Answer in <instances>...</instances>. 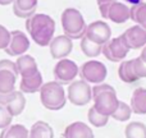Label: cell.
Returning <instances> with one entry per match:
<instances>
[{
    "mask_svg": "<svg viewBox=\"0 0 146 138\" xmlns=\"http://www.w3.org/2000/svg\"><path fill=\"white\" fill-rule=\"evenodd\" d=\"M26 28L35 44L49 46L55 33V20L48 14L35 13L26 20Z\"/></svg>",
    "mask_w": 146,
    "mask_h": 138,
    "instance_id": "obj_1",
    "label": "cell"
},
{
    "mask_svg": "<svg viewBox=\"0 0 146 138\" xmlns=\"http://www.w3.org/2000/svg\"><path fill=\"white\" fill-rule=\"evenodd\" d=\"M94 108L103 115L111 116L119 105V100L117 97V92L110 85L101 83L92 87Z\"/></svg>",
    "mask_w": 146,
    "mask_h": 138,
    "instance_id": "obj_2",
    "label": "cell"
},
{
    "mask_svg": "<svg viewBox=\"0 0 146 138\" xmlns=\"http://www.w3.org/2000/svg\"><path fill=\"white\" fill-rule=\"evenodd\" d=\"M62 27L64 35L71 40H81L86 35V22L82 13L74 8H67L62 13Z\"/></svg>",
    "mask_w": 146,
    "mask_h": 138,
    "instance_id": "obj_3",
    "label": "cell"
},
{
    "mask_svg": "<svg viewBox=\"0 0 146 138\" xmlns=\"http://www.w3.org/2000/svg\"><path fill=\"white\" fill-rule=\"evenodd\" d=\"M40 101L48 110H60L66 106L67 95L64 87L56 81L46 82L40 90Z\"/></svg>",
    "mask_w": 146,
    "mask_h": 138,
    "instance_id": "obj_4",
    "label": "cell"
},
{
    "mask_svg": "<svg viewBox=\"0 0 146 138\" xmlns=\"http://www.w3.org/2000/svg\"><path fill=\"white\" fill-rule=\"evenodd\" d=\"M81 79L90 85H101L104 83L106 75H108V69L101 61L98 60H88L82 64L80 68Z\"/></svg>",
    "mask_w": 146,
    "mask_h": 138,
    "instance_id": "obj_5",
    "label": "cell"
},
{
    "mask_svg": "<svg viewBox=\"0 0 146 138\" xmlns=\"http://www.w3.org/2000/svg\"><path fill=\"white\" fill-rule=\"evenodd\" d=\"M67 97L73 105L85 106L92 100V87L83 79L73 81L68 86Z\"/></svg>",
    "mask_w": 146,
    "mask_h": 138,
    "instance_id": "obj_6",
    "label": "cell"
},
{
    "mask_svg": "<svg viewBox=\"0 0 146 138\" xmlns=\"http://www.w3.org/2000/svg\"><path fill=\"white\" fill-rule=\"evenodd\" d=\"M99 9H100V14L104 19H109L117 24H122L128 19H131L129 7L124 3L117 1V0L113 3H109V4L99 5Z\"/></svg>",
    "mask_w": 146,
    "mask_h": 138,
    "instance_id": "obj_7",
    "label": "cell"
},
{
    "mask_svg": "<svg viewBox=\"0 0 146 138\" xmlns=\"http://www.w3.org/2000/svg\"><path fill=\"white\" fill-rule=\"evenodd\" d=\"M129 53V48L126 45L124 40L122 38V36L115 38H110L106 44L103 45V54L109 61H113V63H119V61H123L124 58L128 55Z\"/></svg>",
    "mask_w": 146,
    "mask_h": 138,
    "instance_id": "obj_8",
    "label": "cell"
},
{
    "mask_svg": "<svg viewBox=\"0 0 146 138\" xmlns=\"http://www.w3.org/2000/svg\"><path fill=\"white\" fill-rule=\"evenodd\" d=\"M80 74V68L73 60L69 59H62L56 63L55 68H54V77L58 83L62 86L64 85H71L76 77Z\"/></svg>",
    "mask_w": 146,
    "mask_h": 138,
    "instance_id": "obj_9",
    "label": "cell"
},
{
    "mask_svg": "<svg viewBox=\"0 0 146 138\" xmlns=\"http://www.w3.org/2000/svg\"><path fill=\"white\" fill-rule=\"evenodd\" d=\"M0 105L4 106L12 116H18L26 108V97L21 91L0 93Z\"/></svg>",
    "mask_w": 146,
    "mask_h": 138,
    "instance_id": "obj_10",
    "label": "cell"
},
{
    "mask_svg": "<svg viewBox=\"0 0 146 138\" xmlns=\"http://www.w3.org/2000/svg\"><path fill=\"white\" fill-rule=\"evenodd\" d=\"M85 36L92 42L103 46L104 44H106L110 40L111 30L108 23L104 22V20H95V22L90 23L87 26Z\"/></svg>",
    "mask_w": 146,
    "mask_h": 138,
    "instance_id": "obj_11",
    "label": "cell"
},
{
    "mask_svg": "<svg viewBox=\"0 0 146 138\" xmlns=\"http://www.w3.org/2000/svg\"><path fill=\"white\" fill-rule=\"evenodd\" d=\"M30 49V38L22 31L15 30L10 32V41L7 46L5 51L10 56H21L25 55Z\"/></svg>",
    "mask_w": 146,
    "mask_h": 138,
    "instance_id": "obj_12",
    "label": "cell"
},
{
    "mask_svg": "<svg viewBox=\"0 0 146 138\" xmlns=\"http://www.w3.org/2000/svg\"><path fill=\"white\" fill-rule=\"evenodd\" d=\"M121 36L124 40L126 45L129 48V50L142 49L146 46V30L139 24H135L132 27H129Z\"/></svg>",
    "mask_w": 146,
    "mask_h": 138,
    "instance_id": "obj_13",
    "label": "cell"
},
{
    "mask_svg": "<svg viewBox=\"0 0 146 138\" xmlns=\"http://www.w3.org/2000/svg\"><path fill=\"white\" fill-rule=\"evenodd\" d=\"M49 49H50L51 58L56 59V60H62V59H66L72 53L73 42L66 35H60L51 40V42L49 44Z\"/></svg>",
    "mask_w": 146,
    "mask_h": 138,
    "instance_id": "obj_14",
    "label": "cell"
},
{
    "mask_svg": "<svg viewBox=\"0 0 146 138\" xmlns=\"http://www.w3.org/2000/svg\"><path fill=\"white\" fill-rule=\"evenodd\" d=\"M63 138H95L94 132L83 121H74L64 129Z\"/></svg>",
    "mask_w": 146,
    "mask_h": 138,
    "instance_id": "obj_15",
    "label": "cell"
},
{
    "mask_svg": "<svg viewBox=\"0 0 146 138\" xmlns=\"http://www.w3.org/2000/svg\"><path fill=\"white\" fill-rule=\"evenodd\" d=\"M42 85H44L42 74L38 70L35 74L21 78L19 88H21V92H23V93H36V92H40Z\"/></svg>",
    "mask_w": 146,
    "mask_h": 138,
    "instance_id": "obj_16",
    "label": "cell"
},
{
    "mask_svg": "<svg viewBox=\"0 0 146 138\" xmlns=\"http://www.w3.org/2000/svg\"><path fill=\"white\" fill-rule=\"evenodd\" d=\"M38 0H14L13 3V13L19 18L28 19L36 13Z\"/></svg>",
    "mask_w": 146,
    "mask_h": 138,
    "instance_id": "obj_17",
    "label": "cell"
},
{
    "mask_svg": "<svg viewBox=\"0 0 146 138\" xmlns=\"http://www.w3.org/2000/svg\"><path fill=\"white\" fill-rule=\"evenodd\" d=\"M15 65H17L18 74H21V77H27V75L35 74V73L38 72L37 63H36L35 58H32L31 55H27V54L18 56Z\"/></svg>",
    "mask_w": 146,
    "mask_h": 138,
    "instance_id": "obj_18",
    "label": "cell"
},
{
    "mask_svg": "<svg viewBox=\"0 0 146 138\" xmlns=\"http://www.w3.org/2000/svg\"><path fill=\"white\" fill-rule=\"evenodd\" d=\"M129 106L132 109V113L139 114V115H145L146 114V88L140 87L133 91Z\"/></svg>",
    "mask_w": 146,
    "mask_h": 138,
    "instance_id": "obj_19",
    "label": "cell"
},
{
    "mask_svg": "<svg viewBox=\"0 0 146 138\" xmlns=\"http://www.w3.org/2000/svg\"><path fill=\"white\" fill-rule=\"evenodd\" d=\"M17 74L10 70H0V93H9L15 91Z\"/></svg>",
    "mask_w": 146,
    "mask_h": 138,
    "instance_id": "obj_20",
    "label": "cell"
},
{
    "mask_svg": "<svg viewBox=\"0 0 146 138\" xmlns=\"http://www.w3.org/2000/svg\"><path fill=\"white\" fill-rule=\"evenodd\" d=\"M28 138H54V131L46 121L38 120L31 127Z\"/></svg>",
    "mask_w": 146,
    "mask_h": 138,
    "instance_id": "obj_21",
    "label": "cell"
},
{
    "mask_svg": "<svg viewBox=\"0 0 146 138\" xmlns=\"http://www.w3.org/2000/svg\"><path fill=\"white\" fill-rule=\"evenodd\" d=\"M30 131L22 124H10L0 133V138H28Z\"/></svg>",
    "mask_w": 146,
    "mask_h": 138,
    "instance_id": "obj_22",
    "label": "cell"
},
{
    "mask_svg": "<svg viewBox=\"0 0 146 138\" xmlns=\"http://www.w3.org/2000/svg\"><path fill=\"white\" fill-rule=\"evenodd\" d=\"M80 48H81V50H82V53L85 54L86 56H88V58H96V56H99L101 54V51H103V46L92 42V41L88 40L86 36H83V37L81 38Z\"/></svg>",
    "mask_w": 146,
    "mask_h": 138,
    "instance_id": "obj_23",
    "label": "cell"
},
{
    "mask_svg": "<svg viewBox=\"0 0 146 138\" xmlns=\"http://www.w3.org/2000/svg\"><path fill=\"white\" fill-rule=\"evenodd\" d=\"M129 13H131V19L146 30V3L142 1L140 4L132 5L129 8Z\"/></svg>",
    "mask_w": 146,
    "mask_h": 138,
    "instance_id": "obj_24",
    "label": "cell"
},
{
    "mask_svg": "<svg viewBox=\"0 0 146 138\" xmlns=\"http://www.w3.org/2000/svg\"><path fill=\"white\" fill-rule=\"evenodd\" d=\"M126 138H146V125L141 121H132L126 127Z\"/></svg>",
    "mask_w": 146,
    "mask_h": 138,
    "instance_id": "obj_25",
    "label": "cell"
},
{
    "mask_svg": "<svg viewBox=\"0 0 146 138\" xmlns=\"http://www.w3.org/2000/svg\"><path fill=\"white\" fill-rule=\"evenodd\" d=\"M118 74H119V78H121L122 82L124 83H135L137 82V78L135 77L133 72L131 69V61L129 60H123L119 65V69H118Z\"/></svg>",
    "mask_w": 146,
    "mask_h": 138,
    "instance_id": "obj_26",
    "label": "cell"
},
{
    "mask_svg": "<svg viewBox=\"0 0 146 138\" xmlns=\"http://www.w3.org/2000/svg\"><path fill=\"white\" fill-rule=\"evenodd\" d=\"M87 118H88V121H90L94 127H96V128L105 127L106 124H108V120H109V116L103 115L101 113H99L94 106L92 108H90V110H88Z\"/></svg>",
    "mask_w": 146,
    "mask_h": 138,
    "instance_id": "obj_27",
    "label": "cell"
},
{
    "mask_svg": "<svg viewBox=\"0 0 146 138\" xmlns=\"http://www.w3.org/2000/svg\"><path fill=\"white\" fill-rule=\"evenodd\" d=\"M131 115H132L131 106L127 105V104L123 102V101H119L118 108H117V110L114 111V114L111 116L118 121H127L129 118H131Z\"/></svg>",
    "mask_w": 146,
    "mask_h": 138,
    "instance_id": "obj_28",
    "label": "cell"
},
{
    "mask_svg": "<svg viewBox=\"0 0 146 138\" xmlns=\"http://www.w3.org/2000/svg\"><path fill=\"white\" fill-rule=\"evenodd\" d=\"M131 61V69L133 72L135 77L137 79H141V78H146V63L142 60L141 58H135Z\"/></svg>",
    "mask_w": 146,
    "mask_h": 138,
    "instance_id": "obj_29",
    "label": "cell"
},
{
    "mask_svg": "<svg viewBox=\"0 0 146 138\" xmlns=\"http://www.w3.org/2000/svg\"><path fill=\"white\" fill-rule=\"evenodd\" d=\"M12 119L13 116L9 114V111L0 105V129H4L7 127H9L12 124Z\"/></svg>",
    "mask_w": 146,
    "mask_h": 138,
    "instance_id": "obj_30",
    "label": "cell"
},
{
    "mask_svg": "<svg viewBox=\"0 0 146 138\" xmlns=\"http://www.w3.org/2000/svg\"><path fill=\"white\" fill-rule=\"evenodd\" d=\"M10 41V32L4 27V26L0 24V50H5L7 46L9 45Z\"/></svg>",
    "mask_w": 146,
    "mask_h": 138,
    "instance_id": "obj_31",
    "label": "cell"
},
{
    "mask_svg": "<svg viewBox=\"0 0 146 138\" xmlns=\"http://www.w3.org/2000/svg\"><path fill=\"white\" fill-rule=\"evenodd\" d=\"M1 69L10 70V72L18 74V69H17L15 63H13L12 60H8V59H1V60H0V70H1Z\"/></svg>",
    "mask_w": 146,
    "mask_h": 138,
    "instance_id": "obj_32",
    "label": "cell"
},
{
    "mask_svg": "<svg viewBox=\"0 0 146 138\" xmlns=\"http://www.w3.org/2000/svg\"><path fill=\"white\" fill-rule=\"evenodd\" d=\"M140 58H141L142 60L146 63V46L145 48H142V51H141V54H140Z\"/></svg>",
    "mask_w": 146,
    "mask_h": 138,
    "instance_id": "obj_33",
    "label": "cell"
},
{
    "mask_svg": "<svg viewBox=\"0 0 146 138\" xmlns=\"http://www.w3.org/2000/svg\"><path fill=\"white\" fill-rule=\"evenodd\" d=\"M96 1H98L99 5H103V4H109V3H113V1H115V0H96Z\"/></svg>",
    "mask_w": 146,
    "mask_h": 138,
    "instance_id": "obj_34",
    "label": "cell"
},
{
    "mask_svg": "<svg viewBox=\"0 0 146 138\" xmlns=\"http://www.w3.org/2000/svg\"><path fill=\"white\" fill-rule=\"evenodd\" d=\"M126 3H129L131 5H136V4H140V3H142V0H124Z\"/></svg>",
    "mask_w": 146,
    "mask_h": 138,
    "instance_id": "obj_35",
    "label": "cell"
},
{
    "mask_svg": "<svg viewBox=\"0 0 146 138\" xmlns=\"http://www.w3.org/2000/svg\"><path fill=\"white\" fill-rule=\"evenodd\" d=\"M14 3V0H0V5H9Z\"/></svg>",
    "mask_w": 146,
    "mask_h": 138,
    "instance_id": "obj_36",
    "label": "cell"
}]
</instances>
